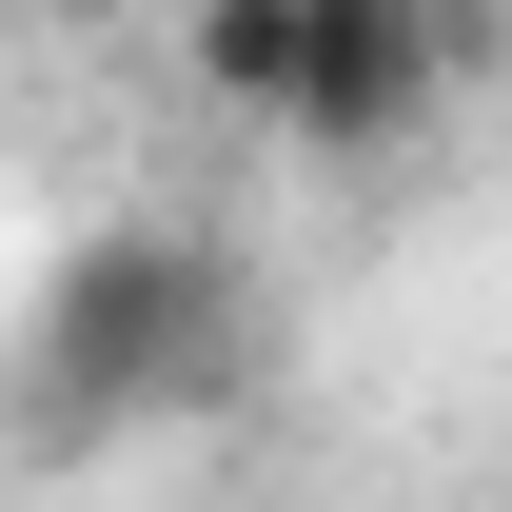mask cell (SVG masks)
Listing matches in <instances>:
<instances>
[{
	"mask_svg": "<svg viewBox=\"0 0 512 512\" xmlns=\"http://www.w3.org/2000/svg\"><path fill=\"white\" fill-rule=\"evenodd\" d=\"M217 375H237V276L197 237H99L40 276V335H20L40 434H138V414H197Z\"/></svg>",
	"mask_w": 512,
	"mask_h": 512,
	"instance_id": "1",
	"label": "cell"
},
{
	"mask_svg": "<svg viewBox=\"0 0 512 512\" xmlns=\"http://www.w3.org/2000/svg\"><path fill=\"white\" fill-rule=\"evenodd\" d=\"M453 79V20H414V0H316V60H296V138L316 158H355V138H414Z\"/></svg>",
	"mask_w": 512,
	"mask_h": 512,
	"instance_id": "2",
	"label": "cell"
},
{
	"mask_svg": "<svg viewBox=\"0 0 512 512\" xmlns=\"http://www.w3.org/2000/svg\"><path fill=\"white\" fill-rule=\"evenodd\" d=\"M296 60H316V0H197V99L296 138Z\"/></svg>",
	"mask_w": 512,
	"mask_h": 512,
	"instance_id": "3",
	"label": "cell"
}]
</instances>
